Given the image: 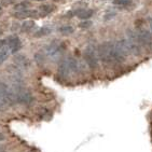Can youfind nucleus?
Returning <instances> with one entry per match:
<instances>
[{
	"label": "nucleus",
	"instance_id": "1",
	"mask_svg": "<svg viewBox=\"0 0 152 152\" xmlns=\"http://www.w3.org/2000/svg\"><path fill=\"white\" fill-rule=\"evenodd\" d=\"M97 55L102 64L108 66L121 65L125 61V57L115 48L113 42H104L97 49Z\"/></svg>",
	"mask_w": 152,
	"mask_h": 152
},
{
	"label": "nucleus",
	"instance_id": "2",
	"mask_svg": "<svg viewBox=\"0 0 152 152\" xmlns=\"http://www.w3.org/2000/svg\"><path fill=\"white\" fill-rule=\"evenodd\" d=\"M12 91L14 93L15 98H16V102H20V104H24V105H27L29 104L32 100V95L30 93V91L28 88H26L24 85H20V86H16V88H13Z\"/></svg>",
	"mask_w": 152,
	"mask_h": 152
},
{
	"label": "nucleus",
	"instance_id": "3",
	"mask_svg": "<svg viewBox=\"0 0 152 152\" xmlns=\"http://www.w3.org/2000/svg\"><path fill=\"white\" fill-rule=\"evenodd\" d=\"M84 59L91 69H96L98 67V57L97 51L93 45H88L84 51Z\"/></svg>",
	"mask_w": 152,
	"mask_h": 152
},
{
	"label": "nucleus",
	"instance_id": "4",
	"mask_svg": "<svg viewBox=\"0 0 152 152\" xmlns=\"http://www.w3.org/2000/svg\"><path fill=\"white\" fill-rule=\"evenodd\" d=\"M65 48L59 42H53L45 48V54L48 57H50L52 61H57L61 57V54L64 52Z\"/></svg>",
	"mask_w": 152,
	"mask_h": 152
},
{
	"label": "nucleus",
	"instance_id": "5",
	"mask_svg": "<svg viewBox=\"0 0 152 152\" xmlns=\"http://www.w3.org/2000/svg\"><path fill=\"white\" fill-rule=\"evenodd\" d=\"M137 34V38L139 41V44H140L141 48H145V49H148V50H151L152 49V35L149 30L145 29V28H139V29L136 31Z\"/></svg>",
	"mask_w": 152,
	"mask_h": 152
},
{
	"label": "nucleus",
	"instance_id": "6",
	"mask_svg": "<svg viewBox=\"0 0 152 152\" xmlns=\"http://www.w3.org/2000/svg\"><path fill=\"white\" fill-rule=\"evenodd\" d=\"M58 73L59 76L64 77V78L72 73V71H71V57H67L61 61V64L58 65Z\"/></svg>",
	"mask_w": 152,
	"mask_h": 152
},
{
	"label": "nucleus",
	"instance_id": "7",
	"mask_svg": "<svg viewBox=\"0 0 152 152\" xmlns=\"http://www.w3.org/2000/svg\"><path fill=\"white\" fill-rule=\"evenodd\" d=\"M7 45L12 53H16L22 48V42L18 36H11L7 39Z\"/></svg>",
	"mask_w": 152,
	"mask_h": 152
},
{
	"label": "nucleus",
	"instance_id": "8",
	"mask_svg": "<svg viewBox=\"0 0 152 152\" xmlns=\"http://www.w3.org/2000/svg\"><path fill=\"white\" fill-rule=\"evenodd\" d=\"M14 64L18 67V70L20 69H26L29 67V61L26 58V56L24 55H16L14 57Z\"/></svg>",
	"mask_w": 152,
	"mask_h": 152
},
{
	"label": "nucleus",
	"instance_id": "9",
	"mask_svg": "<svg viewBox=\"0 0 152 152\" xmlns=\"http://www.w3.org/2000/svg\"><path fill=\"white\" fill-rule=\"evenodd\" d=\"M76 15L79 18H81V20H88V18H90L92 16V15H93V10H90V9H82V10H79V11H77Z\"/></svg>",
	"mask_w": 152,
	"mask_h": 152
},
{
	"label": "nucleus",
	"instance_id": "10",
	"mask_svg": "<svg viewBox=\"0 0 152 152\" xmlns=\"http://www.w3.org/2000/svg\"><path fill=\"white\" fill-rule=\"evenodd\" d=\"M34 26H35V22L32 20H27L23 22L22 26H20V29H22V31H28V30L31 29Z\"/></svg>",
	"mask_w": 152,
	"mask_h": 152
},
{
	"label": "nucleus",
	"instance_id": "11",
	"mask_svg": "<svg viewBox=\"0 0 152 152\" xmlns=\"http://www.w3.org/2000/svg\"><path fill=\"white\" fill-rule=\"evenodd\" d=\"M59 32H61V35H64V36H69L71 35L73 31H75V29H73V27L72 26H69V25H67V26H63L59 28Z\"/></svg>",
	"mask_w": 152,
	"mask_h": 152
},
{
	"label": "nucleus",
	"instance_id": "12",
	"mask_svg": "<svg viewBox=\"0 0 152 152\" xmlns=\"http://www.w3.org/2000/svg\"><path fill=\"white\" fill-rule=\"evenodd\" d=\"M29 2H20L18 3L16 6L14 7V10L16 12H22V11H26L28 8H29Z\"/></svg>",
	"mask_w": 152,
	"mask_h": 152
},
{
	"label": "nucleus",
	"instance_id": "13",
	"mask_svg": "<svg viewBox=\"0 0 152 152\" xmlns=\"http://www.w3.org/2000/svg\"><path fill=\"white\" fill-rule=\"evenodd\" d=\"M51 32V29L50 28H48V27H44V28H40L38 31L35 34V37L37 38H41V37H44V36L49 35Z\"/></svg>",
	"mask_w": 152,
	"mask_h": 152
},
{
	"label": "nucleus",
	"instance_id": "14",
	"mask_svg": "<svg viewBox=\"0 0 152 152\" xmlns=\"http://www.w3.org/2000/svg\"><path fill=\"white\" fill-rule=\"evenodd\" d=\"M113 3L120 8H125L131 4V0H113Z\"/></svg>",
	"mask_w": 152,
	"mask_h": 152
},
{
	"label": "nucleus",
	"instance_id": "15",
	"mask_svg": "<svg viewBox=\"0 0 152 152\" xmlns=\"http://www.w3.org/2000/svg\"><path fill=\"white\" fill-rule=\"evenodd\" d=\"M40 12H42V14L45 15V14H49L50 12H52L53 10V7L52 6H49V4H44V6H41L39 8Z\"/></svg>",
	"mask_w": 152,
	"mask_h": 152
},
{
	"label": "nucleus",
	"instance_id": "16",
	"mask_svg": "<svg viewBox=\"0 0 152 152\" xmlns=\"http://www.w3.org/2000/svg\"><path fill=\"white\" fill-rule=\"evenodd\" d=\"M78 26H79L81 29H88V28H90V27L92 26V20H81Z\"/></svg>",
	"mask_w": 152,
	"mask_h": 152
},
{
	"label": "nucleus",
	"instance_id": "17",
	"mask_svg": "<svg viewBox=\"0 0 152 152\" xmlns=\"http://www.w3.org/2000/svg\"><path fill=\"white\" fill-rule=\"evenodd\" d=\"M8 56H9V52L7 50V48L4 47L3 49L0 50V63H2V61H6V59L8 58Z\"/></svg>",
	"mask_w": 152,
	"mask_h": 152
},
{
	"label": "nucleus",
	"instance_id": "18",
	"mask_svg": "<svg viewBox=\"0 0 152 152\" xmlns=\"http://www.w3.org/2000/svg\"><path fill=\"white\" fill-rule=\"evenodd\" d=\"M115 15H117V12L108 11V12H106L105 16H104V20H112V18H113Z\"/></svg>",
	"mask_w": 152,
	"mask_h": 152
},
{
	"label": "nucleus",
	"instance_id": "19",
	"mask_svg": "<svg viewBox=\"0 0 152 152\" xmlns=\"http://www.w3.org/2000/svg\"><path fill=\"white\" fill-rule=\"evenodd\" d=\"M8 104H7V102H6V99L3 98L1 95H0V111H2V110H4V109L8 107Z\"/></svg>",
	"mask_w": 152,
	"mask_h": 152
},
{
	"label": "nucleus",
	"instance_id": "20",
	"mask_svg": "<svg viewBox=\"0 0 152 152\" xmlns=\"http://www.w3.org/2000/svg\"><path fill=\"white\" fill-rule=\"evenodd\" d=\"M7 44V41L6 40H0V50L4 48V45Z\"/></svg>",
	"mask_w": 152,
	"mask_h": 152
},
{
	"label": "nucleus",
	"instance_id": "21",
	"mask_svg": "<svg viewBox=\"0 0 152 152\" xmlns=\"http://www.w3.org/2000/svg\"><path fill=\"white\" fill-rule=\"evenodd\" d=\"M149 26H150V30H151V35H152V18H149Z\"/></svg>",
	"mask_w": 152,
	"mask_h": 152
},
{
	"label": "nucleus",
	"instance_id": "22",
	"mask_svg": "<svg viewBox=\"0 0 152 152\" xmlns=\"http://www.w3.org/2000/svg\"><path fill=\"white\" fill-rule=\"evenodd\" d=\"M3 139H4V137H3V135H2V133L0 132V141H1V140H3Z\"/></svg>",
	"mask_w": 152,
	"mask_h": 152
},
{
	"label": "nucleus",
	"instance_id": "23",
	"mask_svg": "<svg viewBox=\"0 0 152 152\" xmlns=\"http://www.w3.org/2000/svg\"><path fill=\"white\" fill-rule=\"evenodd\" d=\"M36 1H42V0H36Z\"/></svg>",
	"mask_w": 152,
	"mask_h": 152
},
{
	"label": "nucleus",
	"instance_id": "24",
	"mask_svg": "<svg viewBox=\"0 0 152 152\" xmlns=\"http://www.w3.org/2000/svg\"><path fill=\"white\" fill-rule=\"evenodd\" d=\"M0 12H1V7H0Z\"/></svg>",
	"mask_w": 152,
	"mask_h": 152
},
{
	"label": "nucleus",
	"instance_id": "25",
	"mask_svg": "<svg viewBox=\"0 0 152 152\" xmlns=\"http://www.w3.org/2000/svg\"><path fill=\"white\" fill-rule=\"evenodd\" d=\"M0 151H2V149H1V148H0Z\"/></svg>",
	"mask_w": 152,
	"mask_h": 152
},
{
	"label": "nucleus",
	"instance_id": "26",
	"mask_svg": "<svg viewBox=\"0 0 152 152\" xmlns=\"http://www.w3.org/2000/svg\"><path fill=\"white\" fill-rule=\"evenodd\" d=\"M0 152H4V151H0Z\"/></svg>",
	"mask_w": 152,
	"mask_h": 152
}]
</instances>
